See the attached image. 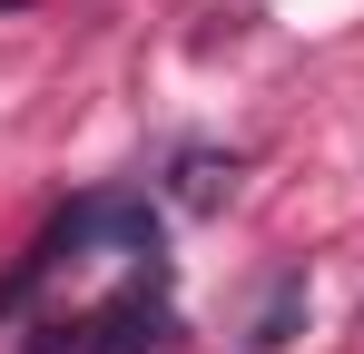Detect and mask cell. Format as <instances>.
Returning <instances> with one entry per match:
<instances>
[{
	"label": "cell",
	"instance_id": "3",
	"mask_svg": "<svg viewBox=\"0 0 364 354\" xmlns=\"http://www.w3.org/2000/svg\"><path fill=\"white\" fill-rule=\"evenodd\" d=\"M237 148H207V138H187L178 158H168V207H178V217H217V207H227V197H237Z\"/></svg>",
	"mask_w": 364,
	"mask_h": 354
},
{
	"label": "cell",
	"instance_id": "1",
	"mask_svg": "<svg viewBox=\"0 0 364 354\" xmlns=\"http://www.w3.org/2000/svg\"><path fill=\"white\" fill-rule=\"evenodd\" d=\"M89 256H168V207L148 187H89V197H69L60 217L30 236V256L0 276V325L30 315L40 286H60L69 266H89Z\"/></svg>",
	"mask_w": 364,
	"mask_h": 354
},
{
	"label": "cell",
	"instance_id": "2",
	"mask_svg": "<svg viewBox=\"0 0 364 354\" xmlns=\"http://www.w3.org/2000/svg\"><path fill=\"white\" fill-rule=\"evenodd\" d=\"M178 335L187 325H178V295H168V256H148L119 295H99L69 325H40V345H20V354H168Z\"/></svg>",
	"mask_w": 364,
	"mask_h": 354
},
{
	"label": "cell",
	"instance_id": "4",
	"mask_svg": "<svg viewBox=\"0 0 364 354\" xmlns=\"http://www.w3.org/2000/svg\"><path fill=\"white\" fill-rule=\"evenodd\" d=\"M305 305H315L305 266H276L266 295H256V315H246V335H237V354H286V345L305 335Z\"/></svg>",
	"mask_w": 364,
	"mask_h": 354
}]
</instances>
